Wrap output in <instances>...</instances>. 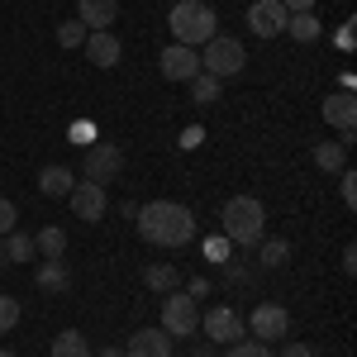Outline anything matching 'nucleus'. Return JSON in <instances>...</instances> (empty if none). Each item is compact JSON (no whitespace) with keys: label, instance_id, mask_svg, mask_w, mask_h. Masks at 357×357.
Instances as JSON below:
<instances>
[{"label":"nucleus","instance_id":"obj_17","mask_svg":"<svg viewBox=\"0 0 357 357\" xmlns=\"http://www.w3.org/2000/svg\"><path fill=\"white\" fill-rule=\"evenodd\" d=\"M72 186H77V176H72V172H67V167H43V172H38V191L48 195V200H62V195H72Z\"/></svg>","mask_w":357,"mask_h":357},{"label":"nucleus","instance_id":"obj_4","mask_svg":"<svg viewBox=\"0 0 357 357\" xmlns=\"http://www.w3.org/2000/svg\"><path fill=\"white\" fill-rule=\"evenodd\" d=\"M248 67V53L238 38H229V33H215L205 48H200V72H210L215 82H229V77H238Z\"/></svg>","mask_w":357,"mask_h":357},{"label":"nucleus","instance_id":"obj_23","mask_svg":"<svg viewBox=\"0 0 357 357\" xmlns=\"http://www.w3.org/2000/svg\"><path fill=\"white\" fill-rule=\"evenodd\" d=\"M262 257H257V262H262V267H267V272H276V267H286V262H291V243H286V238H262Z\"/></svg>","mask_w":357,"mask_h":357},{"label":"nucleus","instance_id":"obj_7","mask_svg":"<svg viewBox=\"0 0 357 357\" xmlns=\"http://www.w3.org/2000/svg\"><path fill=\"white\" fill-rule=\"evenodd\" d=\"M158 329H162L167 338H191V333L200 329V305H195V296L172 291L162 301V324H158Z\"/></svg>","mask_w":357,"mask_h":357},{"label":"nucleus","instance_id":"obj_34","mask_svg":"<svg viewBox=\"0 0 357 357\" xmlns=\"http://www.w3.org/2000/svg\"><path fill=\"white\" fill-rule=\"evenodd\" d=\"M343 272H357V248H343Z\"/></svg>","mask_w":357,"mask_h":357},{"label":"nucleus","instance_id":"obj_5","mask_svg":"<svg viewBox=\"0 0 357 357\" xmlns=\"http://www.w3.org/2000/svg\"><path fill=\"white\" fill-rule=\"evenodd\" d=\"M243 329L257 343H281V338H291V310L276 301H262V305H252V319H243Z\"/></svg>","mask_w":357,"mask_h":357},{"label":"nucleus","instance_id":"obj_28","mask_svg":"<svg viewBox=\"0 0 357 357\" xmlns=\"http://www.w3.org/2000/svg\"><path fill=\"white\" fill-rule=\"evenodd\" d=\"M205 257H210V262H215V267H229V262H234V257H229V238H205Z\"/></svg>","mask_w":357,"mask_h":357},{"label":"nucleus","instance_id":"obj_36","mask_svg":"<svg viewBox=\"0 0 357 357\" xmlns=\"http://www.w3.org/2000/svg\"><path fill=\"white\" fill-rule=\"evenodd\" d=\"M100 357H124V348H100Z\"/></svg>","mask_w":357,"mask_h":357},{"label":"nucleus","instance_id":"obj_31","mask_svg":"<svg viewBox=\"0 0 357 357\" xmlns=\"http://www.w3.org/2000/svg\"><path fill=\"white\" fill-rule=\"evenodd\" d=\"M15 220H20V210H15V205H10V200L0 195V238H5V234L15 229Z\"/></svg>","mask_w":357,"mask_h":357},{"label":"nucleus","instance_id":"obj_12","mask_svg":"<svg viewBox=\"0 0 357 357\" xmlns=\"http://www.w3.org/2000/svg\"><path fill=\"white\" fill-rule=\"evenodd\" d=\"M82 48H86V57H91V67H100V72H110V67H119V57H124V43L114 38L110 29H91Z\"/></svg>","mask_w":357,"mask_h":357},{"label":"nucleus","instance_id":"obj_33","mask_svg":"<svg viewBox=\"0 0 357 357\" xmlns=\"http://www.w3.org/2000/svg\"><path fill=\"white\" fill-rule=\"evenodd\" d=\"M286 5V15H310L314 10V0H281Z\"/></svg>","mask_w":357,"mask_h":357},{"label":"nucleus","instance_id":"obj_8","mask_svg":"<svg viewBox=\"0 0 357 357\" xmlns=\"http://www.w3.org/2000/svg\"><path fill=\"white\" fill-rule=\"evenodd\" d=\"M200 329H205V338H210L215 348H229V343L248 338L243 314H238V310H229V305H215V310H205V314H200Z\"/></svg>","mask_w":357,"mask_h":357},{"label":"nucleus","instance_id":"obj_11","mask_svg":"<svg viewBox=\"0 0 357 357\" xmlns=\"http://www.w3.org/2000/svg\"><path fill=\"white\" fill-rule=\"evenodd\" d=\"M67 200H72V215L86 220V224H100L105 210H110V195H105V186H96V181H77Z\"/></svg>","mask_w":357,"mask_h":357},{"label":"nucleus","instance_id":"obj_30","mask_svg":"<svg viewBox=\"0 0 357 357\" xmlns=\"http://www.w3.org/2000/svg\"><path fill=\"white\" fill-rule=\"evenodd\" d=\"M338 176H343V181H338V191H343V205L353 210V205H357V172H348V167H343Z\"/></svg>","mask_w":357,"mask_h":357},{"label":"nucleus","instance_id":"obj_24","mask_svg":"<svg viewBox=\"0 0 357 357\" xmlns=\"http://www.w3.org/2000/svg\"><path fill=\"white\" fill-rule=\"evenodd\" d=\"M5 257H10V262H29V257H38V248H33L29 234L10 229V234H5Z\"/></svg>","mask_w":357,"mask_h":357},{"label":"nucleus","instance_id":"obj_3","mask_svg":"<svg viewBox=\"0 0 357 357\" xmlns=\"http://www.w3.org/2000/svg\"><path fill=\"white\" fill-rule=\"evenodd\" d=\"M167 29L176 33V43L205 48V43L215 38V29H220V15H215L210 0H176L172 15H167Z\"/></svg>","mask_w":357,"mask_h":357},{"label":"nucleus","instance_id":"obj_18","mask_svg":"<svg viewBox=\"0 0 357 357\" xmlns=\"http://www.w3.org/2000/svg\"><path fill=\"white\" fill-rule=\"evenodd\" d=\"M143 281H148V291H158V296H172V291H181V272H176L172 262H153V267L143 272Z\"/></svg>","mask_w":357,"mask_h":357},{"label":"nucleus","instance_id":"obj_38","mask_svg":"<svg viewBox=\"0 0 357 357\" xmlns=\"http://www.w3.org/2000/svg\"><path fill=\"white\" fill-rule=\"evenodd\" d=\"M0 357H15V353H10V348H0Z\"/></svg>","mask_w":357,"mask_h":357},{"label":"nucleus","instance_id":"obj_25","mask_svg":"<svg viewBox=\"0 0 357 357\" xmlns=\"http://www.w3.org/2000/svg\"><path fill=\"white\" fill-rule=\"evenodd\" d=\"M186 86H191V100H195V105H215V100H220V91H224V82H215L210 72H200V77L186 82Z\"/></svg>","mask_w":357,"mask_h":357},{"label":"nucleus","instance_id":"obj_15","mask_svg":"<svg viewBox=\"0 0 357 357\" xmlns=\"http://www.w3.org/2000/svg\"><path fill=\"white\" fill-rule=\"evenodd\" d=\"M33 281H38V291H48V296H67L72 272H67V262H62V257H43V262H38V272H33Z\"/></svg>","mask_w":357,"mask_h":357},{"label":"nucleus","instance_id":"obj_16","mask_svg":"<svg viewBox=\"0 0 357 357\" xmlns=\"http://www.w3.org/2000/svg\"><path fill=\"white\" fill-rule=\"evenodd\" d=\"M77 20L86 29H110L119 20V0H77Z\"/></svg>","mask_w":357,"mask_h":357},{"label":"nucleus","instance_id":"obj_10","mask_svg":"<svg viewBox=\"0 0 357 357\" xmlns=\"http://www.w3.org/2000/svg\"><path fill=\"white\" fill-rule=\"evenodd\" d=\"M286 5L281 0H252L248 5V29L257 33V38H281L286 33Z\"/></svg>","mask_w":357,"mask_h":357},{"label":"nucleus","instance_id":"obj_27","mask_svg":"<svg viewBox=\"0 0 357 357\" xmlns=\"http://www.w3.org/2000/svg\"><path fill=\"white\" fill-rule=\"evenodd\" d=\"M224 357H276L272 343H257V338H238V343H229V353Z\"/></svg>","mask_w":357,"mask_h":357},{"label":"nucleus","instance_id":"obj_14","mask_svg":"<svg viewBox=\"0 0 357 357\" xmlns=\"http://www.w3.org/2000/svg\"><path fill=\"white\" fill-rule=\"evenodd\" d=\"M124 357H172V338L162 329H138V333H129Z\"/></svg>","mask_w":357,"mask_h":357},{"label":"nucleus","instance_id":"obj_37","mask_svg":"<svg viewBox=\"0 0 357 357\" xmlns=\"http://www.w3.org/2000/svg\"><path fill=\"white\" fill-rule=\"evenodd\" d=\"M5 267H10V257H5V238H0V272H5Z\"/></svg>","mask_w":357,"mask_h":357},{"label":"nucleus","instance_id":"obj_20","mask_svg":"<svg viewBox=\"0 0 357 357\" xmlns=\"http://www.w3.org/2000/svg\"><path fill=\"white\" fill-rule=\"evenodd\" d=\"M53 357H96V353H91V343L77 329H62L53 338Z\"/></svg>","mask_w":357,"mask_h":357},{"label":"nucleus","instance_id":"obj_22","mask_svg":"<svg viewBox=\"0 0 357 357\" xmlns=\"http://www.w3.org/2000/svg\"><path fill=\"white\" fill-rule=\"evenodd\" d=\"M33 248H38V257H62V252H67V234H62L57 224H48V229L33 234Z\"/></svg>","mask_w":357,"mask_h":357},{"label":"nucleus","instance_id":"obj_9","mask_svg":"<svg viewBox=\"0 0 357 357\" xmlns=\"http://www.w3.org/2000/svg\"><path fill=\"white\" fill-rule=\"evenodd\" d=\"M158 72L167 82H195L200 77V48H186V43H167L162 57H158Z\"/></svg>","mask_w":357,"mask_h":357},{"label":"nucleus","instance_id":"obj_39","mask_svg":"<svg viewBox=\"0 0 357 357\" xmlns=\"http://www.w3.org/2000/svg\"><path fill=\"white\" fill-rule=\"evenodd\" d=\"M162 5H176V0H162Z\"/></svg>","mask_w":357,"mask_h":357},{"label":"nucleus","instance_id":"obj_19","mask_svg":"<svg viewBox=\"0 0 357 357\" xmlns=\"http://www.w3.org/2000/svg\"><path fill=\"white\" fill-rule=\"evenodd\" d=\"M314 167H319V172H343V167H348V138H343V143H329V138L314 143Z\"/></svg>","mask_w":357,"mask_h":357},{"label":"nucleus","instance_id":"obj_6","mask_svg":"<svg viewBox=\"0 0 357 357\" xmlns=\"http://www.w3.org/2000/svg\"><path fill=\"white\" fill-rule=\"evenodd\" d=\"M119 172H124V148H119V143H91V148H86V158H82L86 181L110 186V181H119Z\"/></svg>","mask_w":357,"mask_h":357},{"label":"nucleus","instance_id":"obj_29","mask_svg":"<svg viewBox=\"0 0 357 357\" xmlns=\"http://www.w3.org/2000/svg\"><path fill=\"white\" fill-rule=\"evenodd\" d=\"M20 324V301L15 296H0V333H10Z\"/></svg>","mask_w":357,"mask_h":357},{"label":"nucleus","instance_id":"obj_13","mask_svg":"<svg viewBox=\"0 0 357 357\" xmlns=\"http://www.w3.org/2000/svg\"><path fill=\"white\" fill-rule=\"evenodd\" d=\"M319 110H324V124H333L343 138H353V129H357V96L353 91H333Z\"/></svg>","mask_w":357,"mask_h":357},{"label":"nucleus","instance_id":"obj_32","mask_svg":"<svg viewBox=\"0 0 357 357\" xmlns=\"http://www.w3.org/2000/svg\"><path fill=\"white\" fill-rule=\"evenodd\" d=\"M276 357H314V348H310V343H286Z\"/></svg>","mask_w":357,"mask_h":357},{"label":"nucleus","instance_id":"obj_35","mask_svg":"<svg viewBox=\"0 0 357 357\" xmlns=\"http://www.w3.org/2000/svg\"><path fill=\"white\" fill-rule=\"evenodd\" d=\"M191 357H215V348H191Z\"/></svg>","mask_w":357,"mask_h":357},{"label":"nucleus","instance_id":"obj_21","mask_svg":"<svg viewBox=\"0 0 357 357\" xmlns=\"http://www.w3.org/2000/svg\"><path fill=\"white\" fill-rule=\"evenodd\" d=\"M286 33H291L296 43H314V38L324 33V24H319L314 10H310V15H291V20H286Z\"/></svg>","mask_w":357,"mask_h":357},{"label":"nucleus","instance_id":"obj_2","mask_svg":"<svg viewBox=\"0 0 357 357\" xmlns=\"http://www.w3.org/2000/svg\"><path fill=\"white\" fill-rule=\"evenodd\" d=\"M220 229H224L229 243L257 248L262 238H267V205H262L257 195H234V200L220 210Z\"/></svg>","mask_w":357,"mask_h":357},{"label":"nucleus","instance_id":"obj_1","mask_svg":"<svg viewBox=\"0 0 357 357\" xmlns=\"http://www.w3.org/2000/svg\"><path fill=\"white\" fill-rule=\"evenodd\" d=\"M138 238L153 248H186L195 238V215L191 205H176V200H148L134 210Z\"/></svg>","mask_w":357,"mask_h":357},{"label":"nucleus","instance_id":"obj_26","mask_svg":"<svg viewBox=\"0 0 357 357\" xmlns=\"http://www.w3.org/2000/svg\"><path fill=\"white\" fill-rule=\"evenodd\" d=\"M86 33H91V29H86L82 20H62V24H57V43H62V48H82Z\"/></svg>","mask_w":357,"mask_h":357}]
</instances>
